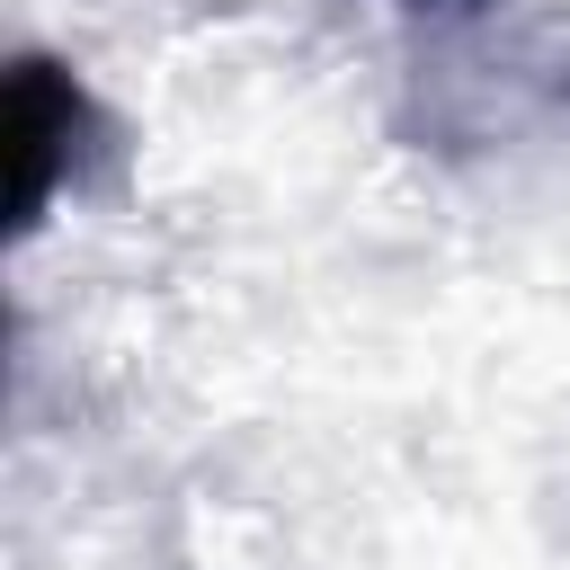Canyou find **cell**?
Segmentation results:
<instances>
[{"mask_svg":"<svg viewBox=\"0 0 570 570\" xmlns=\"http://www.w3.org/2000/svg\"><path fill=\"white\" fill-rule=\"evenodd\" d=\"M89 134H98V98L80 89V71L53 53H18L9 62V223H18V240L53 214L62 187H80V169L98 151Z\"/></svg>","mask_w":570,"mask_h":570,"instance_id":"1","label":"cell"},{"mask_svg":"<svg viewBox=\"0 0 570 570\" xmlns=\"http://www.w3.org/2000/svg\"><path fill=\"white\" fill-rule=\"evenodd\" d=\"M410 9H472V0H410Z\"/></svg>","mask_w":570,"mask_h":570,"instance_id":"2","label":"cell"}]
</instances>
